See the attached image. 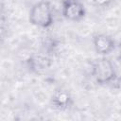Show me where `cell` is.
<instances>
[{
	"label": "cell",
	"mask_w": 121,
	"mask_h": 121,
	"mask_svg": "<svg viewBox=\"0 0 121 121\" xmlns=\"http://www.w3.org/2000/svg\"><path fill=\"white\" fill-rule=\"evenodd\" d=\"M91 75L95 82L100 86L111 85L118 78L115 65L108 56L95 59L92 62Z\"/></svg>",
	"instance_id": "6da1fadb"
},
{
	"label": "cell",
	"mask_w": 121,
	"mask_h": 121,
	"mask_svg": "<svg viewBox=\"0 0 121 121\" xmlns=\"http://www.w3.org/2000/svg\"><path fill=\"white\" fill-rule=\"evenodd\" d=\"M93 46L97 55L100 57L109 56L116 48V41L108 34L96 33L92 38Z\"/></svg>",
	"instance_id": "8992f818"
},
{
	"label": "cell",
	"mask_w": 121,
	"mask_h": 121,
	"mask_svg": "<svg viewBox=\"0 0 121 121\" xmlns=\"http://www.w3.org/2000/svg\"><path fill=\"white\" fill-rule=\"evenodd\" d=\"M74 105L73 96L67 89L58 88L54 91L50 97V106L53 110L58 112L69 111Z\"/></svg>",
	"instance_id": "5b68a950"
},
{
	"label": "cell",
	"mask_w": 121,
	"mask_h": 121,
	"mask_svg": "<svg viewBox=\"0 0 121 121\" xmlns=\"http://www.w3.org/2000/svg\"><path fill=\"white\" fill-rule=\"evenodd\" d=\"M61 15L69 22H80L86 16L85 5L82 0H61Z\"/></svg>",
	"instance_id": "277c9868"
},
{
	"label": "cell",
	"mask_w": 121,
	"mask_h": 121,
	"mask_svg": "<svg viewBox=\"0 0 121 121\" xmlns=\"http://www.w3.org/2000/svg\"><path fill=\"white\" fill-rule=\"evenodd\" d=\"M54 62V55L44 49L32 53L26 60V67L29 72L39 75L47 71Z\"/></svg>",
	"instance_id": "3957f363"
},
{
	"label": "cell",
	"mask_w": 121,
	"mask_h": 121,
	"mask_svg": "<svg viewBox=\"0 0 121 121\" xmlns=\"http://www.w3.org/2000/svg\"><path fill=\"white\" fill-rule=\"evenodd\" d=\"M2 32H3V30H2V28L0 27V38L2 37Z\"/></svg>",
	"instance_id": "52a82bcc"
},
{
	"label": "cell",
	"mask_w": 121,
	"mask_h": 121,
	"mask_svg": "<svg viewBox=\"0 0 121 121\" xmlns=\"http://www.w3.org/2000/svg\"><path fill=\"white\" fill-rule=\"evenodd\" d=\"M28 21L34 26L43 29L50 28L55 22L51 3L47 0L36 2L29 10Z\"/></svg>",
	"instance_id": "7a4b0ae2"
}]
</instances>
